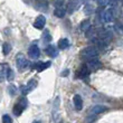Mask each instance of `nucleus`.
<instances>
[{"label":"nucleus","instance_id":"nucleus-1","mask_svg":"<svg viewBox=\"0 0 123 123\" xmlns=\"http://www.w3.org/2000/svg\"><path fill=\"white\" fill-rule=\"evenodd\" d=\"M98 55V49L95 46H88L85 47L83 50L81 52V57L84 61H90L92 58H96Z\"/></svg>","mask_w":123,"mask_h":123},{"label":"nucleus","instance_id":"nucleus-2","mask_svg":"<svg viewBox=\"0 0 123 123\" xmlns=\"http://www.w3.org/2000/svg\"><path fill=\"white\" fill-rule=\"evenodd\" d=\"M98 17H101V20L104 21V23H110L115 17V9H114L113 7L107 8L106 10H103L101 12V16H98Z\"/></svg>","mask_w":123,"mask_h":123},{"label":"nucleus","instance_id":"nucleus-3","mask_svg":"<svg viewBox=\"0 0 123 123\" xmlns=\"http://www.w3.org/2000/svg\"><path fill=\"white\" fill-rule=\"evenodd\" d=\"M107 110V107L105 106V105H95V106L93 107V109H91V111H90V115H88V121H93L95 117L98 115V114L103 113V112H105V111Z\"/></svg>","mask_w":123,"mask_h":123},{"label":"nucleus","instance_id":"nucleus-4","mask_svg":"<svg viewBox=\"0 0 123 123\" xmlns=\"http://www.w3.org/2000/svg\"><path fill=\"white\" fill-rule=\"evenodd\" d=\"M27 104H28V102H27V100L25 98V97H23V98H20L19 102L13 106V114L16 115V117H19V115H21V113H23V111L25 110L27 107Z\"/></svg>","mask_w":123,"mask_h":123},{"label":"nucleus","instance_id":"nucleus-5","mask_svg":"<svg viewBox=\"0 0 123 123\" xmlns=\"http://www.w3.org/2000/svg\"><path fill=\"white\" fill-rule=\"evenodd\" d=\"M16 64H17V67H18L19 71H25V69L28 67L29 63H28L27 58L23 54H18L16 57Z\"/></svg>","mask_w":123,"mask_h":123},{"label":"nucleus","instance_id":"nucleus-6","mask_svg":"<svg viewBox=\"0 0 123 123\" xmlns=\"http://www.w3.org/2000/svg\"><path fill=\"white\" fill-rule=\"evenodd\" d=\"M95 37H97V38L100 39H103V40H105L106 43H109L112 39V32L110 31V30L107 29H98L96 31V35H95Z\"/></svg>","mask_w":123,"mask_h":123},{"label":"nucleus","instance_id":"nucleus-7","mask_svg":"<svg viewBox=\"0 0 123 123\" xmlns=\"http://www.w3.org/2000/svg\"><path fill=\"white\" fill-rule=\"evenodd\" d=\"M84 65L87 67V69L90 72H93L101 67V62L97 58H92V59H90V61H86V63H85Z\"/></svg>","mask_w":123,"mask_h":123},{"label":"nucleus","instance_id":"nucleus-8","mask_svg":"<svg viewBox=\"0 0 123 123\" xmlns=\"http://www.w3.org/2000/svg\"><path fill=\"white\" fill-rule=\"evenodd\" d=\"M80 6H81V2H80L78 0H72V1H69V2L67 3L66 10H67L68 13H73L80 8Z\"/></svg>","mask_w":123,"mask_h":123},{"label":"nucleus","instance_id":"nucleus-9","mask_svg":"<svg viewBox=\"0 0 123 123\" xmlns=\"http://www.w3.org/2000/svg\"><path fill=\"white\" fill-rule=\"evenodd\" d=\"M28 55H29V57L32 59L38 58L39 55H40V50H39L38 46L35 45V44H32L29 47V49H28Z\"/></svg>","mask_w":123,"mask_h":123},{"label":"nucleus","instance_id":"nucleus-10","mask_svg":"<svg viewBox=\"0 0 123 123\" xmlns=\"http://www.w3.org/2000/svg\"><path fill=\"white\" fill-rule=\"evenodd\" d=\"M36 86H37V82H36L35 80H31V81L28 82V84H27L26 86H21V93H23L24 95H26V94L30 93Z\"/></svg>","mask_w":123,"mask_h":123},{"label":"nucleus","instance_id":"nucleus-11","mask_svg":"<svg viewBox=\"0 0 123 123\" xmlns=\"http://www.w3.org/2000/svg\"><path fill=\"white\" fill-rule=\"evenodd\" d=\"M45 24H46V18L43 15H39L36 18L35 23H34V27H35L36 29H43L44 26H45Z\"/></svg>","mask_w":123,"mask_h":123},{"label":"nucleus","instance_id":"nucleus-12","mask_svg":"<svg viewBox=\"0 0 123 123\" xmlns=\"http://www.w3.org/2000/svg\"><path fill=\"white\" fill-rule=\"evenodd\" d=\"M45 53L50 57H57L58 56V49L54 45H48L45 48Z\"/></svg>","mask_w":123,"mask_h":123},{"label":"nucleus","instance_id":"nucleus-13","mask_svg":"<svg viewBox=\"0 0 123 123\" xmlns=\"http://www.w3.org/2000/svg\"><path fill=\"white\" fill-rule=\"evenodd\" d=\"M73 103H74V106L77 111H81L83 109V100H82V97L78 94H76L73 97Z\"/></svg>","mask_w":123,"mask_h":123},{"label":"nucleus","instance_id":"nucleus-14","mask_svg":"<svg viewBox=\"0 0 123 123\" xmlns=\"http://www.w3.org/2000/svg\"><path fill=\"white\" fill-rule=\"evenodd\" d=\"M9 69V66L6 63H1L0 64V82H2L7 76V72Z\"/></svg>","mask_w":123,"mask_h":123},{"label":"nucleus","instance_id":"nucleus-15","mask_svg":"<svg viewBox=\"0 0 123 123\" xmlns=\"http://www.w3.org/2000/svg\"><path fill=\"white\" fill-rule=\"evenodd\" d=\"M49 66H50V62H46V63H44V62H38V63L35 64V68L38 72H43L44 69L48 68Z\"/></svg>","mask_w":123,"mask_h":123},{"label":"nucleus","instance_id":"nucleus-16","mask_svg":"<svg viewBox=\"0 0 123 123\" xmlns=\"http://www.w3.org/2000/svg\"><path fill=\"white\" fill-rule=\"evenodd\" d=\"M90 28H91V21H90L88 19L83 20V21L81 23V25H80V29H81V31L86 32Z\"/></svg>","mask_w":123,"mask_h":123},{"label":"nucleus","instance_id":"nucleus-17","mask_svg":"<svg viewBox=\"0 0 123 123\" xmlns=\"http://www.w3.org/2000/svg\"><path fill=\"white\" fill-rule=\"evenodd\" d=\"M66 13V9H64V7H56V9L54 10V15L58 18H63Z\"/></svg>","mask_w":123,"mask_h":123},{"label":"nucleus","instance_id":"nucleus-18","mask_svg":"<svg viewBox=\"0 0 123 123\" xmlns=\"http://www.w3.org/2000/svg\"><path fill=\"white\" fill-rule=\"evenodd\" d=\"M57 46H58L61 49H66V48H68V46H69V42H68L67 38H62L58 40Z\"/></svg>","mask_w":123,"mask_h":123},{"label":"nucleus","instance_id":"nucleus-19","mask_svg":"<svg viewBox=\"0 0 123 123\" xmlns=\"http://www.w3.org/2000/svg\"><path fill=\"white\" fill-rule=\"evenodd\" d=\"M90 73H91V72L87 69V67H86L85 65H83V66H82V68H81V71L78 72V76H80V77H82V78H84V77H86V76H88V75H90Z\"/></svg>","mask_w":123,"mask_h":123},{"label":"nucleus","instance_id":"nucleus-20","mask_svg":"<svg viewBox=\"0 0 123 123\" xmlns=\"http://www.w3.org/2000/svg\"><path fill=\"white\" fill-rule=\"evenodd\" d=\"M94 12V7L92 6L91 3H87L86 6L84 7V13L85 15H91Z\"/></svg>","mask_w":123,"mask_h":123},{"label":"nucleus","instance_id":"nucleus-21","mask_svg":"<svg viewBox=\"0 0 123 123\" xmlns=\"http://www.w3.org/2000/svg\"><path fill=\"white\" fill-rule=\"evenodd\" d=\"M10 50H11V46L8 44V43H5L2 46V53H3V55H8L10 53Z\"/></svg>","mask_w":123,"mask_h":123},{"label":"nucleus","instance_id":"nucleus-22","mask_svg":"<svg viewBox=\"0 0 123 123\" xmlns=\"http://www.w3.org/2000/svg\"><path fill=\"white\" fill-rule=\"evenodd\" d=\"M8 93H9L10 95H11V96L16 95V93H17V87L15 86V85L10 84L9 86H8Z\"/></svg>","mask_w":123,"mask_h":123},{"label":"nucleus","instance_id":"nucleus-23","mask_svg":"<svg viewBox=\"0 0 123 123\" xmlns=\"http://www.w3.org/2000/svg\"><path fill=\"white\" fill-rule=\"evenodd\" d=\"M13 77H15V75H13V72H12V69L9 67V69H8V72H7V76H6V78L8 80L9 82H11L13 80Z\"/></svg>","mask_w":123,"mask_h":123},{"label":"nucleus","instance_id":"nucleus-24","mask_svg":"<svg viewBox=\"0 0 123 123\" xmlns=\"http://www.w3.org/2000/svg\"><path fill=\"white\" fill-rule=\"evenodd\" d=\"M2 123H12V119L8 114H5L2 117Z\"/></svg>","mask_w":123,"mask_h":123},{"label":"nucleus","instance_id":"nucleus-25","mask_svg":"<svg viewBox=\"0 0 123 123\" xmlns=\"http://www.w3.org/2000/svg\"><path fill=\"white\" fill-rule=\"evenodd\" d=\"M44 40H46V42L52 40V37H50V34H49V31H46L45 34H44Z\"/></svg>","mask_w":123,"mask_h":123},{"label":"nucleus","instance_id":"nucleus-26","mask_svg":"<svg viewBox=\"0 0 123 123\" xmlns=\"http://www.w3.org/2000/svg\"><path fill=\"white\" fill-rule=\"evenodd\" d=\"M63 0H55L54 1V5H55L56 7H63Z\"/></svg>","mask_w":123,"mask_h":123},{"label":"nucleus","instance_id":"nucleus-27","mask_svg":"<svg viewBox=\"0 0 123 123\" xmlns=\"http://www.w3.org/2000/svg\"><path fill=\"white\" fill-rule=\"evenodd\" d=\"M67 75H68V71H67V69L62 72V76H67Z\"/></svg>","mask_w":123,"mask_h":123},{"label":"nucleus","instance_id":"nucleus-28","mask_svg":"<svg viewBox=\"0 0 123 123\" xmlns=\"http://www.w3.org/2000/svg\"><path fill=\"white\" fill-rule=\"evenodd\" d=\"M119 28H120V29L123 31V21H121V23H119Z\"/></svg>","mask_w":123,"mask_h":123}]
</instances>
